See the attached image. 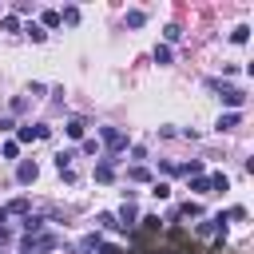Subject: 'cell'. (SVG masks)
Listing matches in <instances>:
<instances>
[{
    "instance_id": "e0dca14e",
    "label": "cell",
    "mask_w": 254,
    "mask_h": 254,
    "mask_svg": "<svg viewBox=\"0 0 254 254\" xmlns=\"http://www.w3.org/2000/svg\"><path fill=\"white\" fill-rule=\"evenodd\" d=\"M75 20H79V8H64L60 12V24H75Z\"/></svg>"
},
{
    "instance_id": "603a6c76",
    "label": "cell",
    "mask_w": 254,
    "mask_h": 254,
    "mask_svg": "<svg viewBox=\"0 0 254 254\" xmlns=\"http://www.w3.org/2000/svg\"><path fill=\"white\" fill-rule=\"evenodd\" d=\"M0 155H4V159H16V155H20V143H4Z\"/></svg>"
},
{
    "instance_id": "277c9868",
    "label": "cell",
    "mask_w": 254,
    "mask_h": 254,
    "mask_svg": "<svg viewBox=\"0 0 254 254\" xmlns=\"http://www.w3.org/2000/svg\"><path fill=\"white\" fill-rule=\"evenodd\" d=\"M16 139H20V143H36V139H48V127H44V123H28V127H20V131H16Z\"/></svg>"
},
{
    "instance_id": "7a4b0ae2",
    "label": "cell",
    "mask_w": 254,
    "mask_h": 254,
    "mask_svg": "<svg viewBox=\"0 0 254 254\" xmlns=\"http://www.w3.org/2000/svg\"><path fill=\"white\" fill-rule=\"evenodd\" d=\"M99 135H103V147H107V151H123V147H127V135H123L119 127H103Z\"/></svg>"
},
{
    "instance_id": "44dd1931",
    "label": "cell",
    "mask_w": 254,
    "mask_h": 254,
    "mask_svg": "<svg viewBox=\"0 0 254 254\" xmlns=\"http://www.w3.org/2000/svg\"><path fill=\"white\" fill-rule=\"evenodd\" d=\"M143 20H147L143 12H127V28H143Z\"/></svg>"
},
{
    "instance_id": "5bb4252c",
    "label": "cell",
    "mask_w": 254,
    "mask_h": 254,
    "mask_svg": "<svg viewBox=\"0 0 254 254\" xmlns=\"http://www.w3.org/2000/svg\"><path fill=\"white\" fill-rule=\"evenodd\" d=\"M127 179H131V183H147V179H151V171H147V167H131V171H127Z\"/></svg>"
},
{
    "instance_id": "d6986e66",
    "label": "cell",
    "mask_w": 254,
    "mask_h": 254,
    "mask_svg": "<svg viewBox=\"0 0 254 254\" xmlns=\"http://www.w3.org/2000/svg\"><path fill=\"white\" fill-rule=\"evenodd\" d=\"M155 64H171V48H167V44L155 48Z\"/></svg>"
},
{
    "instance_id": "52a82bcc",
    "label": "cell",
    "mask_w": 254,
    "mask_h": 254,
    "mask_svg": "<svg viewBox=\"0 0 254 254\" xmlns=\"http://www.w3.org/2000/svg\"><path fill=\"white\" fill-rule=\"evenodd\" d=\"M64 131H67V135H71V139H83V131H87V119H83V115H71V119H67V127H64Z\"/></svg>"
},
{
    "instance_id": "7c38bea8",
    "label": "cell",
    "mask_w": 254,
    "mask_h": 254,
    "mask_svg": "<svg viewBox=\"0 0 254 254\" xmlns=\"http://www.w3.org/2000/svg\"><path fill=\"white\" fill-rule=\"evenodd\" d=\"M179 214H183V218H202V206H198V202H183Z\"/></svg>"
},
{
    "instance_id": "6da1fadb",
    "label": "cell",
    "mask_w": 254,
    "mask_h": 254,
    "mask_svg": "<svg viewBox=\"0 0 254 254\" xmlns=\"http://www.w3.org/2000/svg\"><path fill=\"white\" fill-rule=\"evenodd\" d=\"M56 246H60L56 234H28V238L20 242V254H48V250H56Z\"/></svg>"
},
{
    "instance_id": "cb8c5ba5",
    "label": "cell",
    "mask_w": 254,
    "mask_h": 254,
    "mask_svg": "<svg viewBox=\"0 0 254 254\" xmlns=\"http://www.w3.org/2000/svg\"><path fill=\"white\" fill-rule=\"evenodd\" d=\"M95 254H123V250H119L115 242H99V246H95Z\"/></svg>"
},
{
    "instance_id": "30bf717a",
    "label": "cell",
    "mask_w": 254,
    "mask_h": 254,
    "mask_svg": "<svg viewBox=\"0 0 254 254\" xmlns=\"http://www.w3.org/2000/svg\"><path fill=\"white\" fill-rule=\"evenodd\" d=\"M238 127V111H226V115H218V131H234Z\"/></svg>"
},
{
    "instance_id": "ac0fdd59",
    "label": "cell",
    "mask_w": 254,
    "mask_h": 254,
    "mask_svg": "<svg viewBox=\"0 0 254 254\" xmlns=\"http://www.w3.org/2000/svg\"><path fill=\"white\" fill-rule=\"evenodd\" d=\"M24 32H28V40H36V44H40V40H44V36H48V32H44V28H40V24H28V28H24Z\"/></svg>"
},
{
    "instance_id": "9c48e42d",
    "label": "cell",
    "mask_w": 254,
    "mask_h": 254,
    "mask_svg": "<svg viewBox=\"0 0 254 254\" xmlns=\"http://www.w3.org/2000/svg\"><path fill=\"white\" fill-rule=\"evenodd\" d=\"M115 179V167L111 163H95V183H111Z\"/></svg>"
},
{
    "instance_id": "ffe728a7",
    "label": "cell",
    "mask_w": 254,
    "mask_h": 254,
    "mask_svg": "<svg viewBox=\"0 0 254 254\" xmlns=\"http://www.w3.org/2000/svg\"><path fill=\"white\" fill-rule=\"evenodd\" d=\"M222 218H234V222H246V206H230Z\"/></svg>"
},
{
    "instance_id": "3957f363",
    "label": "cell",
    "mask_w": 254,
    "mask_h": 254,
    "mask_svg": "<svg viewBox=\"0 0 254 254\" xmlns=\"http://www.w3.org/2000/svg\"><path fill=\"white\" fill-rule=\"evenodd\" d=\"M214 91H222V103L226 107H242L246 103V91H238V87H222V83H210Z\"/></svg>"
},
{
    "instance_id": "8fae6325",
    "label": "cell",
    "mask_w": 254,
    "mask_h": 254,
    "mask_svg": "<svg viewBox=\"0 0 254 254\" xmlns=\"http://www.w3.org/2000/svg\"><path fill=\"white\" fill-rule=\"evenodd\" d=\"M206 183H210V190H226V187H230V179H226L222 171H214V175H210Z\"/></svg>"
},
{
    "instance_id": "4fadbf2b",
    "label": "cell",
    "mask_w": 254,
    "mask_h": 254,
    "mask_svg": "<svg viewBox=\"0 0 254 254\" xmlns=\"http://www.w3.org/2000/svg\"><path fill=\"white\" fill-rule=\"evenodd\" d=\"M24 230H28V234H44V218L28 214V218H24Z\"/></svg>"
},
{
    "instance_id": "4316f807",
    "label": "cell",
    "mask_w": 254,
    "mask_h": 254,
    "mask_svg": "<svg viewBox=\"0 0 254 254\" xmlns=\"http://www.w3.org/2000/svg\"><path fill=\"white\" fill-rule=\"evenodd\" d=\"M151 194H155V198H167V194H171V187H167V183H155V190H151Z\"/></svg>"
},
{
    "instance_id": "2e32d148",
    "label": "cell",
    "mask_w": 254,
    "mask_h": 254,
    "mask_svg": "<svg viewBox=\"0 0 254 254\" xmlns=\"http://www.w3.org/2000/svg\"><path fill=\"white\" fill-rule=\"evenodd\" d=\"M230 40H234V44H246V40H250V28H246V24H238V28L230 32Z\"/></svg>"
},
{
    "instance_id": "7402d4cb",
    "label": "cell",
    "mask_w": 254,
    "mask_h": 254,
    "mask_svg": "<svg viewBox=\"0 0 254 254\" xmlns=\"http://www.w3.org/2000/svg\"><path fill=\"white\" fill-rule=\"evenodd\" d=\"M0 28H4V32H20V20H16V16H4Z\"/></svg>"
},
{
    "instance_id": "d4e9b609",
    "label": "cell",
    "mask_w": 254,
    "mask_h": 254,
    "mask_svg": "<svg viewBox=\"0 0 254 254\" xmlns=\"http://www.w3.org/2000/svg\"><path fill=\"white\" fill-rule=\"evenodd\" d=\"M44 28H60V12H44Z\"/></svg>"
},
{
    "instance_id": "484cf974",
    "label": "cell",
    "mask_w": 254,
    "mask_h": 254,
    "mask_svg": "<svg viewBox=\"0 0 254 254\" xmlns=\"http://www.w3.org/2000/svg\"><path fill=\"white\" fill-rule=\"evenodd\" d=\"M163 36H167V40H171V44H175V40H183V28H179V24H171V28H167V32H163Z\"/></svg>"
},
{
    "instance_id": "5b68a950",
    "label": "cell",
    "mask_w": 254,
    "mask_h": 254,
    "mask_svg": "<svg viewBox=\"0 0 254 254\" xmlns=\"http://www.w3.org/2000/svg\"><path fill=\"white\" fill-rule=\"evenodd\" d=\"M135 218H139V210H135V202L127 198V202L119 206V222H115V226H123V230H131V226H135Z\"/></svg>"
},
{
    "instance_id": "ba28073f",
    "label": "cell",
    "mask_w": 254,
    "mask_h": 254,
    "mask_svg": "<svg viewBox=\"0 0 254 254\" xmlns=\"http://www.w3.org/2000/svg\"><path fill=\"white\" fill-rule=\"evenodd\" d=\"M4 214H24V218H28V214H32V202L20 194V198H12V202L4 206Z\"/></svg>"
},
{
    "instance_id": "9a60e30c",
    "label": "cell",
    "mask_w": 254,
    "mask_h": 254,
    "mask_svg": "<svg viewBox=\"0 0 254 254\" xmlns=\"http://www.w3.org/2000/svg\"><path fill=\"white\" fill-rule=\"evenodd\" d=\"M190 190H194V194H210V183H206V175L190 179Z\"/></svg>"
},
{
    "instance_id": "8992f818",
    "label": "cell",
    "mask_w": 254,
    "mask_h": 254,
    "mask_svg": "<svg viewBox=\"0 0 254 254\" xmlns=\"http://www.w3.org/2000/svg\"><path fill=\"white\" fill-rule=\"evenodd\" d=\"M36 175H40V167H36L32 159H24V163L16 167V179H20V183H36Z\"/></svg>"
}]
</instances>
